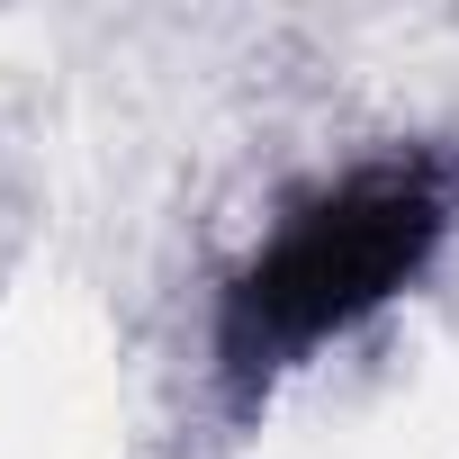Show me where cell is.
<instances>
[{
  "instance_id": "cell-1",
  "label": "cell",
  "mask_w": 459,
  "mask_h": 459,
  "mask_svg": "<svg viewBox=\"0 0 459 459\" xmlns=\"http://www.w3.org/2000/svg\"><path fill=\"white\" fill-rule=\"evenodd\" d=\"M450 235V162L432 153H387L307 198L280 235L235 271L216 307V360L235 387H262L271 369L307 360L316 342L351 333L369 307H387L432 244Z\"/></svg>"
}]
</instances>
